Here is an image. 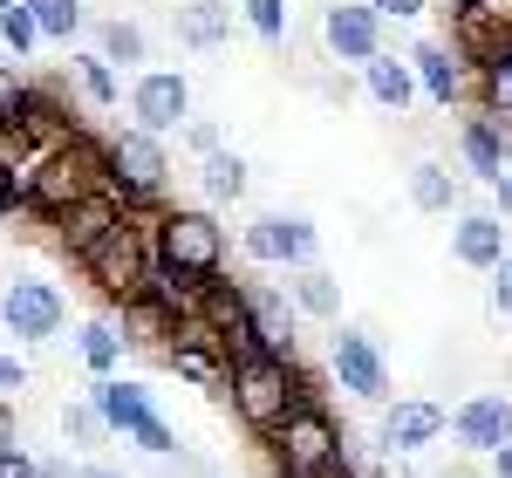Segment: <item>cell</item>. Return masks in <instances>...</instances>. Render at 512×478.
Returning <instances> with one entry per match:
<instances>
[{"instance_id": "1", "label": "cell", "mask_w": 512, "mask_h": 478, "mask_svg": "<svg viewBox=\"0 0 512 478\" xmlns=\"http://www.w3.org/2000/svg\"><path fill=\"white\" fill-rule=\"evenodd\" d=\"M14 192H21V205H35L41 219H55V212H69L76 199L103 192V158H96V144L76 130V137H62L55 151H41V158L21 164V171H14Z\"/></svg>"}, {"instance_id": "14", "label": "cell", "mask_w": 512, "mask_h": 478, "mask_svg": "<svg viewBox=\"0 0 512 478\" xmlns=\"http://www.w3.org/2000/svg\"><path fill=\"white\" fill-rule=\"evenodd\" d=\"M437 438H444V410L431 397H403L383 410V451H396V458H410V451H424Z\"/></svg>"}, {"instance_id": "36", "label": "cell", "mask_w": 512, "mask_h": 478, "mask_svg": "<svg viewBox=\"0 0 512 478\" xmlns=\"http://www.w3.org/2000/svg\"><path fill=\"white\" fill-rule=\"evenodd\" d=\"M369 14H376V21H417L424 0H369Z\"/></svg>"}, {"instance_id": "24", "label": "cell", "mask_w": 512, "mask_h": 478, "mask_svg": "<svg viewBox=\"0 0 512 478\" xmlns=\"http://www.w3.org/2000/svg\"><path fill=\"white\" fill-rule=\"evenodd\" d=\"M478 89H485V117L512 123V48H492L485 69H478Z\"/></svg>"}, {"instance_id": "7", "label": "cell", "mask_w": 512, "mask_h": 478, "mask_svg": "<svg viewBox=\"0 0 512 478\" xmlns=\"http://www.w3.org/2000/svg\"><path fill=\"white\" fill-rule=\"evenodd\" d=\"M62 321H69V301H62V287L55 280H14L7 294H0V328L14 335V342H48V335H62Z\"/></svg>"}, {"instance_id": "35", "label": "cell", "mask_w": 512, "mask_h": 478, "mask_svg": "<svg viewBox=\"0 0 512 478\" xmlns=\"http://www.w3.org/2000/svg\"><path fill=\"white\" fill-rule=\"evenodd\" d=\"M492 308H499V315L512 321V253L499 260V267H492Z\"/></svg>"}, {"instance_id": "26", "label": "cell", "mask_w": 512, "mask_h": 478, "mask_svg": "<svg viewBox=\"0 0 512 478\" xmlns=\"http://www.w3.org/2000/svg\"><path fill=\"white\" fill-rule=\"evenodd\" d=\"M451 199H458V178H451L444 164L424 158L410 171V205H417V212H451Z\"/></svg>"}, {"instance_id": "13", "label": "cell", "mask_w": 512, "mask_h": 478, "mask_svg": "<svg viewBox=\"0 0 512 478\" xmlns=\"http://www.w3.org/2000/svg\"><path fill=\"white\" fill-rule=\"evenodd\" d=\"M321 41H328V55L335 62H376L383 55V21L369 14V7H328L321 14Z\"/></svg>"}, {"instance_id": "40", "label": "cell", "mask_w": 512, "mask_h": 478, "mask_svg": "<svg viewBox=\"0 0 512 478\" xmlns=\"http://www.w3.org/2000/svg\"><path fill=\"white\" fill-rule=\"evenodd\" d=\"M14 205H21V192H14V178L0 171V219H14Z\"/></svg>"}, {"instance_id": "17", "label": "cell", "mask_w": 512, "mask_h": 478, "mask_svg": "<svg viewBox=\"0 0 512 478\" xmlns=\"http://www.w3.org/2000/svg\"><path fill=\"white\" fill-rule=\"evenodd\" d=\"M410 76L424 82V96H431V103H444V110L465 96V62H458L444 41H424V48L410 55Z\"/></svg>"}, {"instance_id": "33", "label": "cell", "mask_w": 512, "mask_h": 478, "mask_svg": "<svg viewBox=\"0 0 512 478\" xmlns=\"http://www.w3.org/2000/svg\"><path fill=\"white\" fill-rule=\"evenodd\" d=\"M62 431H69L76 444H96L103 438V417H96L89 403H69V410H62Z\"/></svg>"}, {"instance_id": "21", "label": "cell", "mask_w": 512, "mask_h": 478, "mask_svg": "<svg viewBox=\"0 0 512 478\" xmlns=\"http://www.w3.org/2000/svg\"><path fill=\"white\" fill-rule=\"evenodd\" d=\"M362 82H369V96L383 103V110H410V96H417V76H410V62H396V55H376V62H362Z\"/></svg>"}, {"instance_id": "38", "label": "cell", "mask_w": 512, "mask_h": 478, "mask_svg": "<svg viewBox=\"0 0 512 478\" xmlns=\"http://www.w3.org/2000/svg\"><path fill=\"white\" fill-rule=\"evenodd\" d=\"M185 144H192V151H198V158H212V151H219V130H212V123H185Z\"/></svg>"}, {"instance_id": "37", "label": "cell", "mask_w": 512, "mask_h": 478, "mask_svg": "<svg viewBox=\"0 0 512 478\" xmlns=\"http://www.w3.org/2000/svg\"><path fill=\"white\" fill-rule=\"evenodd\" d=\"M21 89H28V82H21L14 69H7V62H0V130H7V117H14V103H21Z\"/></svg>"}, {"instance_id": "9", "label": "cell", "mask_w": 512, "mask_h": 478, "mask_svg": "<svg viewBox=\"0 0 512 478\" xmlns=\"http://www.w3.org/2000/svg\"><path fill=\"white\" fill-rule=\"evenodd\" d=\"M335 383L349 390V397L376 403L383 390H390V362H383V349H376V335H362V328H342L335 335Z\"/></svg>"}, {"instance_id": "18", "label": "cell", "mask_w": 512, "mask_h": 478, "mask_svg": "<svg viewBox=\"0 0 512 478\" xmlns=\"http://www.w3.org/2000/svg\"><path fill=\"white\" fill-rule=\"evenodd\" d=\"M89 410L103 417V431H137L144 417H151V397L137 390V383H117V376H96V390H89Z\"/></svg>"}, {"instance_id": "20", "label": "cell", "mask_w": 512, "mask_h": 478, "mask_svg": "<svg viewBox=\"0 0 512 478\" xmlns=\"http://www.w3.org/2000/svg\"><path fill=\"white\" fill-rule=\"evenodd\" d=\"M226 35H233V7H219V0H185L178 7V41L185 48H219Z\"/></svg>"}, {"instance_id": "22", "label": "cell", "mask_w": 512, "mask_h": 478, "mask_svg": "<svg viewBox=\"0 0 512 478\" xmlns=\"http://www.w3.org/2000/svg\"><path fill=\"white\" fill-rule=\"evenodd\" d=\"M198 192H205V205H233L239 192H246V158L219 144L212 158L198 164Z\"/></svg>"}, {"instance_id": "41", "label": "cell", "mask_w": 512, "mask_h": 478, "mask_svg": "<svg viewBox=\"0 0 512 478\" xmlns=\"http://www.w3.org/2000/svg\"><path fill=\"white\" fill-rule=\"evenodd\" d=\"M492 478H512V444H499V451H492Z\"/></svg>"}, {"instance_id": "4", "label": "cell", "mask_w": 512, "mask_h": 478, "mask_svg": "<svg viewBox=\"0 0 512 478\" xmlns=\"http://www.w3.org/2000/svg\"><path fill=\"white\" fill-rule=\"evenodd\" d=\"M226 383H233V410L253 424V431H280V417H287L294 403H308V397H301L294 362H274V356L226 362Z\"/></svg>"}, {"instance_id": "44", "label": "cell", "mask_w": 512, "mask_h": 478, "mask_svg": "<svg viewBox=\"0 0 512 478\" xmlns=\"http://www.w3.org/2000/svg\"><path fill=\"white\" fill-rule=\"evenodd\" d=\"M451 7H458V14H478V7H485V0H451Z\"/></svg>"}, {"instance_id": "29", "label": "cell", "mask_w": 512, "mask_h": 478, "mask_svg": "<svg viewBox=\"0 0 512 478\" xmlns=\"http://www.w3.org/2000/svg\"><path fill=\"white\" fill-rule=\"evenodd\" d=\"M239 14H246V28L260 41H287V0H246Z\"/></svg>"}, {"instance_id": "42", "label": "cell", "mask_w": 512, "mask_h": 478, "mask_svg": "<svg viewBox=\"0 0 512 478\" xmlns=\"http://www.w3.org/2000/svg\"><path fill=\"white\" fill-rule=\"evenodd\" d=\"M492 192H499V212H512V171L499 178V185H492Z\"/></svg>"}, {"instance_id": "39", "label": "cell", "mask_w": 512, "mask_h": 478, "mask_svg": "<svg viewBox=\"0 0 512 478\" xmlns=\"http://www.w3.org/2000/svg\"><path fill=\"white\" fill-rule=\"evenodd\" d=\"M0 478H41V465L21 458V451H0Z\"/></svg>"}, {"instance_id": "6", "label": "cell", "mask_w": 512, "mask_h": 478, "mask_svg": "<svg viewBox=\"0 0 512 478\" xmlns=\"http://www.w3.org/2000/svg\"><path fill=\"white\" fill-rule=\"evenodd\" d=\"M82 267H89V280H96V294H103V301H123V308H130V301L144 294V274H151V226L130 212L117 233L82 260Z\"/></svg>"}, {"instance_id": "3", "label": "cell", "mask_w": 512, "mask_h": 478, "mask_svg": "<svg viewBox=\"0 0 512 478\" xmlns=\"http://www.w3.org/2000/svg\"><path fill=\"white\" fill-rule=\"evenodd\" d=\"M267 444H274L280 478H335V458H342V431L321 403H294L280 431H267Z\"/></svg>"}, {"instance_id": "28", "label": "cell", "mask_w": 512, "mask_h": 478, "mask_svg": "<svg viewBox=\"0 0 512 478\" xmlns=\"http://www.w3.org/2000/svg\"><path fill=\"white\" fill-rule=\"evenodd\" d=\"M96 62H144V28L137 21H103V55Z\"/></svg>"}, {"instance_id": "2", "label": "cell", "mask_w": 512, "mask_h": 478, "mask_svg": "<svg viewBox=\"0 0 512 478\" xmlns=\"http://www.w3.org/2000/svg\"><path fill=\"white\" fill-rule=\"evenodd\" d=\"M151 260L198 280V287H212L219 267H226V226L205 205H171V212L151 219Z\"/></svg>"}, {"instance_id": "8", "label": "cell", "mask_w": 512, "mask_h": 478, "mask_svg": "<svg viewBox=\"0 0 512 478\" xmlns=\"http://www.w3.org/2000/svg\"><path fill=\"white\" fill-rule=\"evenodd\" d=\"M130 117L144 137H164V130H185L192 123V82L178 69H144L130 82Z\"/></svg>"}, {"instance_id": "34", "label": "cell", "mask_w": 512, "mask_h": 478, "mask_svg": "<svg viewBox=\"0 0 512 478\" xmlns=\"http://www.w3.org/2000/svg\"><path fill=\"white\" fill-rule=\"evenodd\" d=\"M21 390H28V362L0 349V397H21Z\"/></svg>"}, {"instance_id": "32", "label": "cell", "mask_w": 512, "mask_h": 478, "mask_svg": "<svg viewBox=\"0 0 512 478\" xmlns=\"http://www.w3.org/2000/svg\"><path fill=\"white\" fill-rule=\"evenodd\" d=\"M130 444H137V451H151V458H164V451H178V431H171L158 410H151V417H144V424L130 431Z\"/></svg>"}, {"instance_id": "27", "label": "cell", "mask_w": 512, "mask_h": 478, "mask_svg": "<svg viewBox=\"0 0 512 478\" xmlns=\"http://www.w3.org/2000/svg\"><path fill=\"white\" fill-rule=\"evenodd\" d=\"M41 41H69L82 28V0H21Z\"/></svg>"}, {"instance_id": "23", "label": "cell", "mask_w": 512, "mask_h": 478, "mask_svg": "<svg viewBox=\"0 0 512 478\" xmlns=\"http://www.w3.org/2000/svg\"><path fill=\"white\" fill-rule=\"evenodd\" d=\"M287 287H294V308H301V315H315V321H335V315H342V280H335V274L308 267V274L287 280Z\"/></svg>"}, {"instance_id": "10", "label": "cell", "mask_w": 512, "mask_h": 478, "mask_svg": "<svg viewBox=\"0 0 512 478\" xmlns=\"http://www.w3.org/2000/svg\"><path fill=\"white\" fill-rule=\"evenodd\" d=\"M246 253L267 260V267H301V260L315 253V226H308L301 212H260V219L246 226Z\"/></svg>"}, {"instance_id": "43", "label": "cell", "mask_w": 512, "mask_h": 478, "mask_svg": "<svg viewBox=\"0 0 512 478\" xmlns=\"http://www.w3.org/2000/svg\"><path fill=\"white\" fill-rule=\"evenodd\" d=\"M76 478H123V472H110V465H82Z\"/></svg>"}, {"instance_id": "11", "label": "cell", "mask_w": 512, "mask_h": 478, "mask_svg": "<svg viewBox=\"0 0 512 478\" xmlns=\"http://www.w3.org/2000/svg\"><path fill=\"white\" fill-rule=\"evenodd\" d=\"M123 219H130V212H123V205L110 199V192H89V199H76L69 212H55V239H62V253L89 260V253H96L103 239L117 233Z\"/></svg>"}, {"instance_id": "30", "label": "cell", "mask_w": 512, "mask_h": 478, "mask_svg": "<svg viewBox=\"0 0 512 478\" xmlns=\"http://www.w3.org/2000/svg\"><path fill=\"white\" fill-rule=\"evenodd\" d=\"M35 21H28V7H21V0H14V7H0V48H7V55H28V48H35Z\"/></svg>"}, {"instance_id": "31", "label": "cell", "mask_w": 512, "mask_h": 478, "mask_svg": "<svg viewBox=\"0 0 512 478\" xmlns=\"http://www.w3.org/2000/svg\"><path fill=\"white\" fill-rule=\"evenodd\" d=\"M76 82H82V96H89V103H117V69H110V62L82 55V62H76Z\"/></svg>"}, {"instance_id": "16", "label": "cell", "mask_w": 512, "mask_h": 478, "mask_svg": "<svg viewBox=\"0 0 512 478\" xmlns=\"http://www.w3.org/2000/svg\"><path fill=\"white\" fill-rule=\"evenodd\" d=\"M451 253L478 267V274H492L499 260H506V219L499 212H465L458 226H451Z\"/></svg>"}, {"instance_id": "12", "label": "cell", "mask_w": 512, "mask_h": 478, "mask_svg": "<svg viewBox=\"0 0 512 478\" xmlns=\"http://www.w3.org/2000/svg\"><path fill=\"white\" fill-rule=\"evenodd\" d=\"M451 431H458V444L465 451H499V444H512V397L506 390H478V397L458 403V417H444Z\"/></svg>"}, {"instance_id": "15", "label": "cell", "mask_w": 512, "mask_h": 478, "mask_svg": "<svg viewBox=\"0 0 512 478\" xmlns=\"http://www.w3.org/2000/svg\"><path fill=\"white\" fill-rule=\"evenodd\" d=\"M458 151H465V164H472L485 185H499V178H506V164H512V123H499V117H465Z\"/></svg>"}, {"instance_id": "19", "label": "cell", "mask_w": 512, "mask_h": 478, "mask_svg": "<svg viewBox=\"0 0 512 478\" xmlns=\"http://www.w3.org/2000/svg\"><path fill=\"white\" fill-rule=\"evenodd\" d=\"M164 356H171V369H178L185 383H198V390H219V383H226V356H219V342H212L205 328L178 335V342H171Z\"/></svg>"}, {"instance_id": "5", "label": "cell", "mask_w": 512, "mask_h": 478, "mask_svg": "<svg viewBox=\"0 0 512 478\" xmlns=\"http://www.w3.org/2000/svg\"><path fill=\"white\" fill-rule=\"evenodd\" d=\"M96 158H103V192H110L123 212H130V205H151L164 192V171H171V164H164V144L144 137V130H117Z\"/></svg>"}, {"instance_id": "25", "label": "cell", "mask_w": 512, "mask_h": 478, "mask_svg": "<svg viewBox=\"0 0 512 478\" xmlns=\"http://www.w3.org/2000/svg\"><path fill=\"white\" fill-rule=\"evenodd\" d=\"M76 349H82V362H89L96 376H110V369L123 362V328H117V321H82Z\"/></svg>"}]
</instances>
